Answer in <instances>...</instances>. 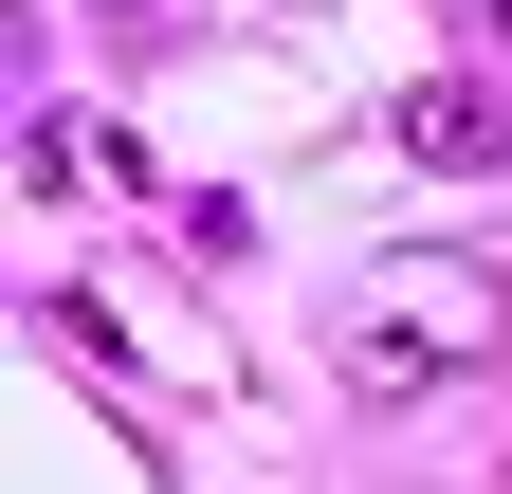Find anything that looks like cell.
<instances>
[{"label":"cell","instance_id":"cell-3","mask_svg":"<svg viewBox=\"0 0 512 494\" xmlns=\"http://www.w3.org/2000/svg\"><path fill=\"white\" fill-rule=\"evenodd\" d=\"M19 165H37V183H74V202H147V147H128V129H92V110H37V129H19Z\"/></svg>","mask_w":512,"mask_h":494},{"label":"cell","instance_id":"cell-2","mask_svg":"<svg viewBox=\"0 0 512 494\" xmlns=\"http://www.w3.org/2000/svg\"><path fill=\"white\" fill-rule=\"evenodd\" d=\"M403 165H439V183H494V165H512V110H494L476 74H421V92H403Z\"/></svg>","mask_w":512,"mask_h":494},{"label":"cell","instance_id":"cell-4","mask_svg":"<svg viewBox=\"0 0 512 494\" xmlns=\"http://www.w3.org/2000/svg\"><path fill=\"white\" fill-rule=\"evenodd\" d=\"M458 37H512V0H458Z\"/></svg>","mask_w":512,"mask_h":494},{"label":"cell","instance_id":"cell-1","mask_svg":"<svg viewBox=\"0 0 512 494\" xmlns=\"http://www.w3.org/2000/svg\"><path fill=\"white\" fill-rule=\"evenodd\" d=\"M476 330H494V293H476V275H384L366 312L330 330V366H348V403H421Z\"/></svg>","mask_w":512,"mask_h":494}]
</instances>
